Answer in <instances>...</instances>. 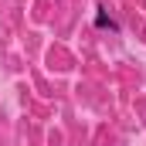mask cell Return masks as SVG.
<instances>
[{
  "label": "cell",
  "instance_id": "obj_1",
  "mask_svg": "<svg viewBox=\"0 0 146 146\" xmlns=\"http://www.w3.org/2000/svg\"><path fill=\"white\" fill-rule=\"evenodd\" d=\"M95 27H102V31H119V24L112 21L106 10H99V14H95Z\"/></svg>",
  "mask_w": 146,
  "mask_h": 146
}]
</instances>
